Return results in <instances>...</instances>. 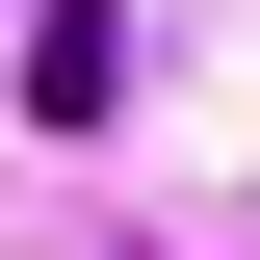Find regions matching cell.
<instances>
[{"mask_svg":"<svg viewBox=\"0 0 260 260\" xmlns=\"http://www.w3.org/2000/svg\"><path fill=\"white\" fill-rule=\"evenodd\" d=\"M26 130H130V26H104V0L26 26Z\"/></svg>","mask_w":260,"mask_h":260,"instance_id":"6da1fadb","label":"cell"}]
</instances>
